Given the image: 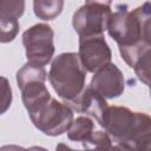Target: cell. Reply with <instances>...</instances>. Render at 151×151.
<instances>
[{"label": "cell", "instance_id": "obj_1", "mask_svg": "<svg viewBox=\"0 0 151 151\" xmlns=\"http://www.w3.org/2000/svg\"><path fill=\"white\" fill-rule=\"evenodd\" d=\"M151 5L149 1L130 11L127 5H117L111 12L107 32L118 44L123 60L133 67L140 58L150 53Z\"/></svg>", "mask_w": 151, "mask_h": 151}, {"label": "cell", "instance_id": "obj_2", "mask_svg": "<svg viewBox=\"0 0 151 151\" xmlns=\"http://www.w3.org/2000/svg\"><path fill=\"white\" fill-rule=\"evenodd\" d=\"M112 140L113 149L150 150L151 118L125 106H109L101 124Z\"/></svg>", "mask_w": 151, "mask_h": 151}, {"label": "cell", "instance_id": "obj_3", "mask_svg": "<svg viewBox=\"0 0 151 151\" xmlns=\"http://www.w3.org/2000/svg\"><path fill=\"white\" fill-rule=\"evenodd\" d=\"M48 80L55 93L70 103L85 88L86 70L80 63L78 53L66 52L55 57L51 64Z\"/></svg>", "mask_w": 151, "mask_h": 151}, {"label": "cell", "instance_id": "obj_4", "mask_svg": "<svg viewBox=\"0 0 151 151\" xmlns=\"http://www.w3.org/2000/svg\"><path fill=\"white\" fill-rule=\"evenodd\" d=\"M33 125L47 136H60L67 131L73 120V110L66 103L50 97L28 112Z\"/></svg>", "mask_w": 151, "mask_h": 151}, {"label": "cell", "instance_id": "obj_5", "mask_svg": "<svg viewBox=\"0 0 151 151\" xmlns=\"http://www.w3.org/2000/svg\"><path fill=\"white\" fill-rule=\"evenodd\" d=\"M46 79L47 73L44 66L32 63L25 64L17 72L18 87L21 91V99L27 112L32 111L51 97L45 86Z\"/></svg>", "mask_w": 151, "mask_h": 151}, {"label": "cell", "instance_id": "obj_6", "mask_svg": "<svg viewBox=\"0 0 151 151\" xmlns=\"http://www.w3.org/2000/svg\"><path fill=\"white\" fill-rule=\"evenodd\" d=\"M28 63L45 66L54 54V32L47 24H35L22 33Z\"/></svg>", "mask_w": 151, "mask_h": 151}, {"label": "cell", "instance_id": "obj_7", "mask_svg": "<svg viewBox=\"0 0 151 151\" xmlns=\"http://www.w3.org/2000/svg\"><path fill=\"white\" fill-rule=\"evenodd\" d=\"M110 15L111 6L97 2H86L73 14L72 26L79 37L104 34L107 28Z\"/></svg>", "mask_w": 151, "mask_h": 151}, {"label": "cell", "instance_id": "obj_8", "mask_svg": "<svg viewBox=\"0 0 151 151\" xmlns=\"http://www.w3.org/2000/svg\"><path fill=\"white\" fill-rule=\"evenodd\" d=\"M78 57L86 72L94 73L111 63L112 52L104 34L83 35L79 38Z\"/></svg>", "mask_w": 151, "mask_h": 151}, {"label": "cell", "instance_id": "obj_9", "mask_svg": "<svg viewBox=\"0 0 151 151\" xmlns=\"http://www.w3.org/2000/svg\"><path fill=\"white\" fill-rule=\"evenodd\" d=\"M90 86L105 99L117 98L123 94L125 88L123 72L114 64L109 63L94 72Z\"/></svg>", "mask_w": 151, "mask_h": 151}, {"label": "cell", "instance_id": "obj_10", "mask_svg": "<svg viewBox=\"0 0 151 151\" xmlns=\"http://www.w3.org/2000/svg\"><path fill=\"white\" fill-rule=\"evenodd\" d=\"M71 109L76 112L84 113L85 116H88L101 124L103 117L109 107L105 98L99 94L97 91H94L91 86H87L84 88V91L72 101L67 103Z\"/></svg>", "mask_w": 151, "mask_h": 151}, {"label": "cell", "instance_id": "obj_11", "mask_svg": "<svg viewBox=\"0 0 151 151\" xmlns=\"http://www.w3.org/2000/svg\"><path fill=\"white\" fill-rule=\"evenodd\" d=\"M93 130H94V123L92 118L88 116H80L72 120L66 132L70 140L84 143L91 136Z\"/></svg>", "mask_w": 151, "mask_h": 151}, {"label": "cell", "instance_id": "obj_12", "mask_svg": "<svg viewBox=\"0 0 151 151\" xmlns=\"http://www.w3.org/2000/svg\"><path fill=\"white\" fill-rule=\"evenodd\" d=\"M64 2L65 0H33V11L41 20H53L63 12Z\"/></svg>", "mask_w": 151, "mask_h": 151}, {"label": "cell", "instance_id": "obj_13", "mask_svg": "<svg viewBox=\"0 0 151 151\" xmlns=\"http://www.w3.org/2000/svg\"><path fill=\"white\" fill-rule=\"evenodd\" d=\"M19 32V21L12 17L0 15V42L12 41Z\"/></svg>", "mask_w": 151, "mask_h": 151}, {"label": "cell", "instance_id": "obj_14", "mask_svg": "<svg viewBox=\"0 0 151 151\" xmlns=\"http://www.w3.org/2000/svg\"><path fill=\"white\" fill-rule=\"evenodd\" d=\"M83 146L86 149H99V150H110L113 149L112 140L106 131L93 130L91 136L86 142L83 143Z\"/></svg>", "mask_w": 151, "mask_h": 151}, {"label": "cell", "instance_id": "obj_15", "mask_svg": "<svg viewBox=\"0 0 151 151\" xmlns=\"http://www.w3.org/2000/svg\"><path fill=\"white\" fill-rule=\"evenodd\" d=\"M25 12V0H0V15L19 19Z\"/></svg>", "mask_w": 151, "mask_h": 151}, {"label": "cell", "instance_id": "obj_16", "mask_svg": "<svg viewBox=\"0 0 151 151\" xmlns=\"http://www.w3.org/2000/svg\"><path fill=\"white\" fill-rule=\"evenodd\" d=\"M13 99L11 84L7 78L0 76V114H4L11 106Z\"/></svg>", "mask_w": 151, "mask_h": 151}, {"label": "cell", "instance_id": "obj_17", "mask_svg": "<svg viewBox=\"0 0 151 151\" xmlns=\"http://www.w3.org/2000/svg\"><path fill=\"white\" fill-rule=\"evenodd\" d=\"M132 68L134 70L139 80H142L145 85L149 86V84H150V53H147L143 58H140L138 60V63Z\"/></svg>", "mask_w": 151, "mask_h": 151}, {"label": "cell", "instance_id": "obj_18", "mask_svg": "<svg viewBox=\"0 0 151 151\" xmlns=\"http://www.w3.org/2000/svg\"><path fill=\"white\" fill-rule=\"evenodd\" d=\"M86 2H97V4H103V5L111 6L112 0H86Z\"/></svg>", "mask_w": 151, "mask_h": 151}]
</instances>
